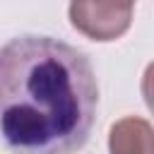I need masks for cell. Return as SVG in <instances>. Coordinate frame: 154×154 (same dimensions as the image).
I'll use <instances>...</instances> for the list:
<instances>
[{"mask_svg": "<svg viewBox=\"0 0 154 154\" xmlns=\"http://www.w3.org/2000/svg\"><path fill=\"white\" fill-rule=\"evenodd\" d=\"M96 106V75L79 48L36 34L0 48V140L14 154L82 149Z\"/></svg>", "mask_w": 154, "mask_h": 154, "instance_id": "6da1fadb", "label": "cell"}, {"mask_svg": "<svg viewBox=\"0 0 154 154\" xmlns=\"http://www.w3.org/2000/svg\"><path fill=\"white\" fill-rule=\"evenodd\" d=\"M130 2H72L67 7L70 24L91 41H116L132 22Z\"/></svg>", "mask_w": 154, "mask_h": 154, "instance_id": "7a4b0ae2", "label": "cell"}, {"mask_svg": "<svg viewBox=\"0 0 154 154\" xmlns=\"http://www.w3.org/2000/svg\"><path fill=\"white\" fill-rule=\"evenodd\" d=\"M111 154H154V130L149 120L140 116H125L111 125L108 132Z\"/></svg>", "mask_w": 154, "mask_h": 154, "instance_id": "3957f363", "label": "cell"}]
</instances>
